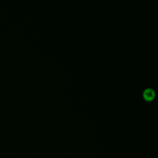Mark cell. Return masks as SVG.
Returning a JSON list of instances; mask_svg holds the SVG:
<instances>
[{"mask_svg": "<svg viewBox=\"0 0 158 158\" xmlns=\"http://www.w3.org/2000/svg\"><path fill=\"white\" fill-rule=\"evenodd\" d=\"M155 95L154 91L151 88H147L143 91V96L147 100H151Z\"/></svg>", "mask_w": 158, "mask_h": 158, "instance_id": "6da1fadb", "label": "cell"}]
</instances>
